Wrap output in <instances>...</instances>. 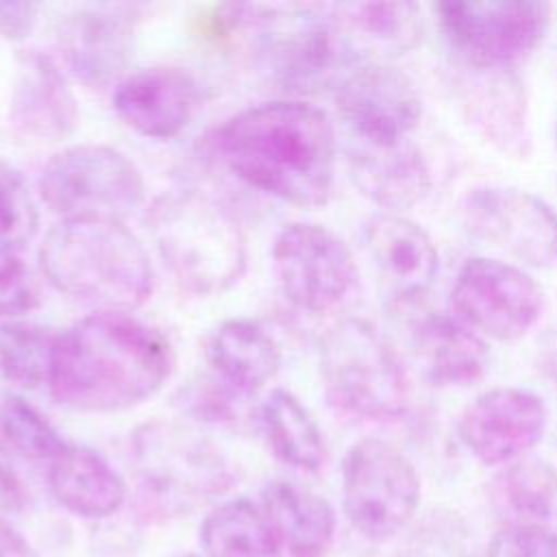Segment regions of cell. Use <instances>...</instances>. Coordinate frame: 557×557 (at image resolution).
<instances>
[{"instance_id":"obj_1","label":"cell","mask_w":557,"mask_h":557,"mask_svg":"<svg viewBox=\"0 0 557 557\" xmlns=\"http://www.w3.org/2000/svg\"><path fill=\"white\" fill-rule=\"evenodd\" d=\"M213 148L237 178L283 202L318 207L331 196L335 128L322 109L300 98L239 111L215 131Z\"/></svg>"},{"instance_id":"obj_2","label":"cell","mask_w":557,"mask_h":557,"mask_svg":"<svg viewBox=\"0 0 557 557\" xmlns=\"http://www.w3.org/2000/svg\"><path fill=\"white\" fill-rule=\"evenodd\" d=\"M172 366V346L157 329L124 311H96L59 333L48 387L74 411H124L154 396Z\"/></svg>"},{"instance_id":"obj_3","label":"cell","mask_w":557,"mask_h":557,"mask_svg":"<svg viewBox=\"0 0 557 557\" xmlns=\"http://www.w3.org/2000/svg\"><path fill=\"white\" fill-rule=\"evenodd\" d=\"M39 259L54 289L100 311L126 313L154 287L144 244L120 220H61L48 231Z\"/></svg>"},{"instance_id":"obj_4","label":"cell","mask_w":557,"mask_h":557,"mask_svg":"<svg viewBox=\"0 0 557 557\" xmlns=\"http://www.w3.org/2000/svg\"><path fill=\"white\" fill-rule=\"evenodd\" d=\"M146 224L168 272L189 294H222L246 270L248 242L242 222L205 189L163 191L148 207Z\"/></svg>"},{"instance_id":"obj_5","label":"cell","mask_w":557,"mask_h":557,"mask_svg":"<svg viewBox=\"0 0 557 557\" xmlns=\"http://www.w3.org/2000/svg\"><path fill=\"white\" fill-rule=\"evenodd\" d=\"M137 500L146 516L163 520L196 511L228 492L235 472L200 431L176 422H146L131 435Z\"/></svg>"},{"instance_id":"obj_6","label":"cell","mask_w":557,"mask_h":557,"mask_svg":"<svg viewBox=\"0 0 557 557\" xmlns=\"http://www.w3.org/2000/svg\"><path fill=\"white\" fill-rule=\"evenodd\" d=\"M248 13L242 22L252 28L259 63L287 91L337 89L359 59L333 7L274 4L248 7Z\"/></svg>"},{"instance_id":"obj_7","label":"cell","mask_w":557,"mask_h":557,"mask_svg":"<svg viewBox=\"0 0 557 557\" xmlns=\"http://www.w3.org/2000/svg\"><path fill=\"white\" fill-rule=\"evenodd\" d=\"M318 363L326 394L346 413L389 422L409 411L407 368L372 322L361 318L333 322L318 342Z\"/></svg>"},{"instance_id":"obj_8","label":"cell","mask_w":557,"mask_h":557,"mask_svg":"<svg viewBox=\"0 0 557 557\" xmlns=\"http://www.w3.org/2000/svg\"><path fill=\"white\" fill-rule=\"evenodd\" d=\"M44 202L63 220H120L146 198L137 165L102 144L67 146L52 154L39 176Z\"/></svg>"},{"instance_id":"obj_9","label":"cell","mask_w":557,"mask_h":557,"mask_svg":"<svg viewBox=\"0 0 557 557\" xmlns=\"http://www.w3.org/2000/svg\"><path fill=\"white\" fill-rule=\"evenodd\" d=\"M342 505L359 535L385 542L407 527L420 505L418 470L394 444L363 437L342 463Z\"/></svg>"},{"instance_id":"obj_10","label":"cell","mask_w":557,"mask_h":557,"mask_svg":"<svg viewBox=\"0 0 557 557\" xmlns=\"http://www.w3.org/2000/svg\"><path fill=\"white\" fill-rule=\"evenodd\" d=\"M272 274L283 298L298 311L322 315L357 283V261L346 242L313 222L285 224L272 244Z\"/></svg>"},{"instance_id":"obj_11","label":"cell","mask_w":557,"mask_h":557,"mask_svg":"<svg viewBox=\"0 0 557 557\" xmlns=\"http://www.w3.org/2000/svg\"><path fill=\"white\" fill-rule=\"evenodd\" d=\"M435 13L466 63L500 70L527 59L550 24V4L533 0L440 2Z\"/></svg>"},{"instance_id":"obj_12","label":"cell","mask_w":557,"mask_h":557,"mask_svg":"<svg viewBox=\"0 0 557 557\" xmlns=\"http://www.w3.org/2000/svg\"><path fill=\"white\" fill-rule=\"evenodd\" d=\"M542 307L535 278L524 268L492 257L466 259L450 289V313L483 339L513 342L527 335Z\"/></svg>"},{"instance_id":"obj_13","label":"cell","mask_w":557,"mask_h":557,"mask_svg":"<svg viewBox=\"0 0 557 557\" xmlns=\"http://www.w3.org/2000/svg\"><path fill=\"white\" fill-rule=\"evenodd\" d=\"M461 213L468 231L535 270L557 268V211L540 196L505 185L466 194Z\"/></svg>"},{"instance_id":"obj_14","label":"cell","mask_w":557,"mask_h":557,"mask_svg":"<svg viewBox=\"0 0 557 557\" xmlns=\"http://www.w3.org/2000/svg\"><path fill=\"white\" fill-rule=\"evenodd\" d=\"M342 124L352 148H394L405 144L422 115L413 81L387 63L355 65L335 89Z\"/></svg>"},{"instance_id":"obj_15","label":"cell","mask_w":557,"mask_h":557,"mask_svg":"<svg viewBox=\"0 0 557 557\" xmlns=\"http://www.w3.org/2000/svg\"><path fill=\"white\" fill-rule=\"evenodd\" d=\"M548 426L542 396L522 387H492L479 394L459 416L457 435L483 466L522 459Z\"/></svg>"},{"instance_id":"obj_16","label":"cell","mask_w":557,"mask_h":557,"mask_svg":"<svg viewBox=\"0 0 557 557\" xmlns=\"http://www.w3.org/2000/svg\"><path fill=\"white\" fill-rule=\"evenodd\" d=\"M135 24L131 4H87L67 13L57 44L70 74L96 87L113 81L131 57Z\"/></svg>"},{"instance_id":"obj_17","label":"cell","mask_w":557,"mask_h":557,"mask_svg":"<svg viewBox=\"0 0 557 557\" xmlns=\"http://www.w3.org/2000/svg\"><path fill=\"white\" fill-rule=\"evenodd\" d=\"M368 259L396 302H409L431 289L440 272V255L431 235L403 213L383 211L363 228Z\"/></svg>"},{"instance_id":"obj_18","label":"cell","mask_w":557,"mask_h":557,"mask_svg":"<svg viewBox=\"0 0 557 557\" xmlns=\"http://www.w3.org/2000/svg\"><path fill=\"white\" fill-rule=\"evenodd\" d=\"M117 115L148 139H174L198 115L202 94L178 67H148L122 78L113 94Z\"/></svg>"},{"instance_id":"obj_19","label":"cell","mask_w":557,"mask_h":557,"mask_svg":"<svg viewBox=\"0 0 557 557\" xmlns=\"http://www.w3.org/2000/svg\"><path fill=\"white\" fill-rule=\"evenodd\" d=\"M9 120L15 131L39 141H59L74 133L78 104L50 57L35 50L17 57Z\"/></svg>"},{"instance_id":"obj_20","label":"cell","mask_w":557,"mask_h":557,"mask_svg":"<svg viewBox=\"0 0 557 557\" xmlns=\"http://www.w3.org/2000/svg\"><path fill=\"white\" fill-rule=\"evenodd\" d=\"M420 374L437 387H468L490 370L487 342L453 313H426L409 331Z\"/></svg>"},{"instance_id":"obj_21","label":"cell","mask_w":557,"mask_h":557,"mask_svg":"<svg viewBox=\"0 0 557 557\" xmlns=\"http://www.w3.org/2000/svg\"><path fill=\"white\" fill-rule=\"evenodd\" d=\"M205 359L220 383L248 398L278 372L281 348L259 322L233 318L211 331Z\"/></svg>"},{"instance_id":"obj_22","label":"cell","mask_w":557,"mask_h":557,"mask_svg":"<svg viewBox=\"0 0 557 557\" xmlns=\"http://www.w3.org/2000/svg\"><path fill=\"white\" fill-rule=\"evenodd\" d=\"M48 479L57 503L81 518H109L126 500L124 479L104 457L81 444H65L50 461Z\"/></svg>"},{"instance_id":"obj_23","label":"cell","mask_w":557,"mask_h":557,"mask_svg":"<svg viewBox=\"0 0 557 557\" xmlns=\"http://www.w3.org/2000/svg\"><path fill=\"white\" fill-rule=\"evenodd\" d=\"M259 507L289 557H322L331 548L335 513L311 490L276 479L263 487Z\"/></svg>"},{"instance_id":"obj_24","label":"cell","mask_w":557,"mask_h":557,"mask_svg":"<svg viewBox=\"0 0 557 557\" xmlns=\"http://www.w3.org/2000/svg\"><path fill=\"white\" fill-rule=\"evenodd\" d=\"M350 172L361 194L392 213L422 202L431 191L426 159L409 141L394 148H352Z\"/></svg>"},{"instance_id":"obj_25","label":"cell","mask_w":557,"mask_h":557,"mask_svg":"<svg viewBox=\"0 0 557 557\" xmlns=\"http://www.w3.org/2000/svg\"><path fill=\"white\" fill-rule=\"evenodd\" d=\"M490 503L503 527L557 533V468L524 457L507 463L490 483Z\"/></svg>"},{"instance_id":"obj_26","label":"cell","mask_w":557,"mask_h":557,"mask_svg":"<svg viewBox=\"0 0 557 557\" xmlns=\"http://www.w3.org/2000/svg\"><path fill=\"white\" fill-rule=\"evenodd\" d=\"M333 9L359 59L372 54L374 63H385L416 48L422 37V13L413 2H352Z\"/></svg>"},{"instance_id":"obj_27","label":"cell","mask_w":557,"mask_h":557,"mask_svg":"<svg viewBox=\"0 0 557 557\" xmlns=\"http://www.w3.org/2000/svg\"><path fill=\"white\" fill-rule=\"evenodd\" d=\"M474 74L466 78V107L490 141L505 152L524 154L529 141L522 89L509 70L466 63Z\"/></svg>"},{"instance_id":"obj_28","label":"cell","mask_w":557,"mask_h":557,"mask_svg":"<svg viewBox=\"0 0 557 557\" xmlns=\"http://www.w3.org/2000/svg\"><path fill=\"white\" fill-rule=\"evenodd\" d=\"M259 426L272 453L287 466L315 472L324 466L326 444L311 411L287 389H272L259 407Z\"/></svg>"},{"instance_id":"obj_29","label":"cell","mask_w":557,"mask_h":557,"mask_svg":"<svg viewBox=\"0 0 557 557\" xmlns=\"http://www.w3.org/2000/svg\"><path fill=\"white\" fill-rule=\"evenodd\" d=\"M205 557H281L283 548L261 511L246 498H233L207 513L200 529Z\"/></svg>"},{"instance_id":"obj_30","label":"cell","mask_w":557,"mask_h":557,"mask_svg":"<svg viewBox=\"0 0 557 557\" xmlns=\"http://www.w3.org/2000/svg\"><path fill=\"white\" fill-rule=\"evenodd\" d=\"M59 333L37 324L0 320V374L17 387L50 385Z\"/></svg>"},{"instance_id":"obj_31","label":"cell","mask_w":557,"mask_h":557,"mask_svg":"<svg viewBox=\"0 0 557 557\" xmlns=\"http://www.w3.org/2000/svg\"><path fill=\"white\" fill-rule=\"evenodd\" d=\"M0 440L33 461H52L67 444L39 409L15 394L0 396Z\"/></svg>"},{"instance_id":"obj_32","label":"cell","mask_w":557,"mask_h":557,"mask_svg":"<svg viewBox=\"0 0 557 557\" xmlns=\"http://www.w3.org/2000/svg\"><path fill=\"white\" fill-rule=\"evenodd\" d=\"M39 215L22 174L0 159V250H22L37 233Z\"/></svg>"},{"instance_id":"obj_33","label":"cell","mask_w":557,"mask_h":557,"mask_svg":"<svg viewBox=\"0 0 557 557\" xmlns=\"http://www.w3.org/2000/svg\"><path fill=\"white\" fill-rule=\"evenodd\" d=\"M39 283L17 250H0V318H15L37 309Z\"/></svg>"},{"instance_id":"obj_34","label":"cell","mask_w":557,"mask_h":557,"mask_svg":"<svg viewBox=\"0 0 557 557\" xmlns=\"http://www.w3.org/2000/svg\"><path fill=\"white\" fill-rule=\"evenodd\" d=\"M487 557H557V533L500 527L487 546Z\"/></svg>"},{"instance_id":"obj_35","label":"cell","mask_w":557,"mask_h":557,"mask_svg":"<svg viewBox=\"0 0 557 557\" xmlns=\"http://www.w3.org/2000/svg\"><path fill=\"white\" fill-rule=\"evenodd\" d=\"M28 503V492L9 455V446L0 440V511L20 513Z\"/></svg>"},{"instance_id":"obj_36","label":"cell","mask_w":557,"mask_h":557,"mask_svg":"<svg viewBox=\"0 0 557 557\" xmlns=\"http://www.w3.org/2000/svg\"><path fill=\"white\" fill-rule=\"evenodd\" d=\"M39 7L33 2H11L0 0V37L9 41H20L28 37L37 22Z\"/></svg>"},{"instance_id":"obj_37","label":"cell","mask_w":557,"mask_h":557,"mask_svg":"<svg viewBox=\"0 0 557 557\" xmlns=\"http://www.w3.org/2000/svg\"><path fill=\"white\" fill-rule=\"evenodd\" d=\"M0 557H37L26 537L4 520H0Z\"/></svg>"},{"instance_id":"obj_38","label":"cell","mask_w":557,"mask_h":557,"mask_svg":"<svg viewBox=\"0 0 557 557\" xmlns=\"http://www.w3.org/2000/svg\"><path fill=\"white\" fill-rule=\"evenodd\" d=\"M178 557H200V555H194V553H185V555H178Z\"/></svg>"},{"instance_id":"obj_39","label":"cell","mask_w":557,"mask_h":557,"mask_svg":"<svg viewBox=\"0 0 557 557\" xmlns=\"http://www.w3.org/2000/svg\"><path fill=\"white\" fill-rule=\"evenodd\" d=\"M553 368H555V372H557V359H555V361H553Z\"/></svg>"}]
</instances>
